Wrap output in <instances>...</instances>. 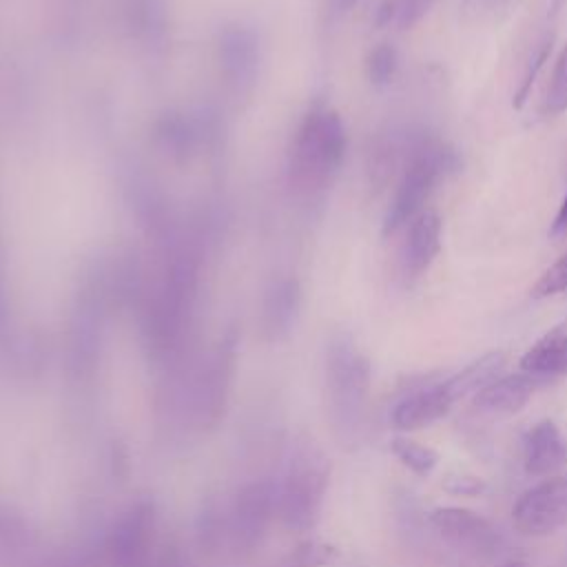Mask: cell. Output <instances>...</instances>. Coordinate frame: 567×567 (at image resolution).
Here are the masks:
<instances>
[{
  "instance_id": "cell-1",
  "label": "cell",
  "mask_w": 567,
  "mask_h": 567,
  "mask_svg": "<svg viewBox=\"0 0 567 567\" xmlns=\"http://www.w3.org/2000/svg\"><path fill=\"white\" fill-rule=\"evenodd\" d=\"M272 518H277L275 481L257 478L237 489L228 505L210 503L199 516L197 534L202 545L210 549L221 545L244 554L261 543Z\"/></svg>"
},
{
  "instance_id": "cell-2",
  "label": "cell",
  "mask_w": 567,
  "mask_h": 567,
  "mask_svg": "<svg viewBox=\"0 0 567 567\" xmlns=\"http://www.w3.org/2000/svg\"><path fill=\"white\" fill-rule=\"evenodd\" d=\"M330 483V461L312 441H299L290 450L284 472L275 478L277 518L284 527L308 532L321 516Z\"/></svg>"
},
{
  "instance_id": "cell-3",
  "label": "cell",
  "mask_w": 567,
  "mask_h": 567,
  "mask_svg": "<svg viewBox=\"0 0 567 567\" xmlns=\"http://www.w3.org/2000/svg\"><path fill=\"white\" fill-rule=\"evenodd\" d=\"M461 168V157L454 146L434 137L427 131L419 133V140L405 162L401 182L383 217V235H394L401 226H408L425 206L427 197L441 179Z\"/></svg>"
},
{
  "instance_id": "cell-4",
  "label": "cell",
  "mask_w": 567,
  "mask_h": 567,
  "mask_svg": "<svg viewBox=\"0 0 567 567\" xmlns=\"http://www.w3.org/2000/svg\"><path fill=\"white\" fill-rule=\"evenodd\" d=\"M328 412L341 443H357L370 390V363L348 337H337L326 361Z\"/></svg>"
},
{
  "instance_id": "cell-5",
  "label": "cell",
  "mask_w": 567,
  "mask_h": 567,
  "mask_svg": "<svg viewBox=\"0 0 567 567\" xmlns=\"http://www.w3.org/2000/svg\"><path fill=\"white\" fill-rule=\"evenodd\" d=\"M157 512L151 498L131 503L109 527L104 556L109 567H148L157 554Z\"/></svg>"
},
{
  "instance_id": "cell-6",
  "label": "cell",
  "mask_w": 567,
  "mask_h": 567,
  "mask_svg": "<svg viewBox=\"0 0 567 567\" xmlns=\"http://www.w3.org/2000/svg\"><path fill=\"white\" fill-rule=\"evenodd\" d=\"M427 520L450 547L474 560H489L503 547L494 523L467 507H434Z\"/></svg>"
},
{
  "instance_id": "cell-7",
  "label": "cell",
  "mask_w": 567,
  "mask_h": 567,
  "mask_svg": "<svg viewBox=\"0 0 567 567\" xmlns=\"http://www.w3.org/2000/svg\"><path fill=\"white\" fill-rule=\"evenodd\" d=\"M512 523L523 536H549L567 527V474H554L525 489L512 507Z\"/></svg>"
},
{
  "instance_id": "cell-8",
  "label": "cell",
  "mask_w": 567,
  "mask_h": 567,
  "mask_svg": "<svg viewBox=\"0 0 567 567\" xmlns=\"http://www.w3.org/2000/svg\"><path fill=\"white\" fill-rule=\"evenodd\" d=\"M346 153V131L334 111L317 109L306 117L299 133V164L312 177H328L337 171Z\"/></svg>"
},
{
  "instance_id": "cell-9",
  "label": "cell",
  "mask_w": 567,
  "mask_h": 567,
  "mask_svg": "<svg viewBox=\"0 0 567 567\" xmlns=\"http://www.w3.org/2000/svg\"><path fill=\"white\" fill-rule=\"evenodd\" d=\"M230 379H233V346L221 343L217 352L208 359L206 368H202L190 392V410L197 425L213 427L219 423L226 408Z\"/></svg>"
},
{
  "instance_id": "cell-10",
  "label": "cell",
  "mask_w": 567,
  "mask_h": 567,
  "mask_svg": "<svg viewBox=\"0 0 567 567\" xmlns=\"http://www.w3.org/2000/svg\"><path fill=\"white\" fill-rule=\"evenodd\" d=\"M523 467L529 476L545 478L567 467V436L551 419H540L525 432Z\"/></svg>"
},
{
  "instance_id": "cell-11",
  "label": "cell",
  "mask_w": 567,
  "mask_h": 567,
  "mask_svg": "<svg viewBox=\"0 0 567 567\" xmlns=\"http://www.w3.org/2000/svg\"><path fill=\"white\" fill-rule=\"evenodd\" d=\"M540 383V379L527 372L498 377L474 394L472 408L485 416H512L527 405Z\"/></svg>"
},
{
  "instance_id": "cell-12",
  "label": "cell",
  "mask_w": 567,
  "mask_h": 567,
  "mask_svg": "<svg viewBox=\"0 0 567 567\" xmlns=\"http://www.w3.org/2000/svg\"><path fill=\"white\" fill-rule=\"evenodd\" d=\"M441 215L434 208H423L408 226L403 241V272L412 279L427 272L441 250Z\"/></svg>"
},
{
  "instance_id": "cell-13",
  "label": "cell",
  "mask_w": 567,
  "mask_h": 567,
  "mask_svg": "<svg viewBox=\"0 0 567 567\" xmlns=\"http://www.w3.org/2000/svg\"><path fill=\"white\" fill-rule=\"evenodd\" d=\"M452 403L450 399L443 394L439 383L425 385V388H416L412 392H408L405 396H401L392 410H390V423L396 430L410 432V430H421L427 427L432 423H436L439 419H443L450 412Z\"/></svg>"
},
{
  "instance_id": "cell-14",
  "label": "cell",
  "mask_w": 567,
  "mask_h": 567,
  "mask_svg": "<svg viewBox=\"0 0 567 567\" xmlns=\"http://www.w3.org/2000/svg\"><path fill=\"white\" fill-rule=\"evenodd\" d=\"M520 372H527L540 381L558 379L567 374V319L549 328L536 339L518 361Z\"/></svg>"
},
{
  "instance_id": "cell-15",
  "label": "cell",
  "mask_w": 567,
  "mask_h": 567,
  "mask_svg": "<svg viewBox=\"0 0 567 567\" xmlns=\"http://www.w3.org/2000/svg\"><path fill=\"white\" fill-rule=\"evenodd\" d=\"M505 361H507V357L503 350H492V352L478 357L476 361H472L470 365H465L463 370L454 372L445 381H439V385H441L443 394L450 399V403L454 405L458 399H463L467 394H476L478 390L489 385L494 379H498L501 370L505 368Z\"/></svg>"
},
{
  "instance_id": "cell-16",
  "label": "cell",
  "mask_w": 567,
  "mask_h": 567,
  "mask_svg": "<svg viewBox=\"0 0 567 567\" xmlns=\"http://www.w3.org/2000/svg\"><path fill=\"white\" fill-rule=\"evenodd\" d=\"M390 450L416 476L432 474V470L439 463L436 450H432L430 445H423V443H419L414 439H408V436H394L390 441Z\"/></svg>"
},
{
  "instance_id": "cell-17",
  "label": "cell",
  "mask_w": 567,
  "mask_h": 567,
  "mask_svg": "<svg viewBox=\"0 0 567 567\" xmlns=\"http://www.w3.org/2000/svg\"><path fill=\"white\" fill-rule=\"evenodd\" d=\"M29 520L7 505H0V554H18L31 545Z\"/></svg>"
},
{
  "instance_id": "cell-18",
  "label": "cell",
  "mask_w": 567,
  "mask_h": 567,
  "mask_svg": "<svg viewBox=\"0 0 567 567\" xmlns=\"http://www.w3.org/2000/svg\"><path fill=\"white\" fill-rule=\"evenodd\" d=\"M565 111H567V42L554 62L549 86L540 106V113L545 117H556Z\"/></svg>"
},
{
  "instance_id": "cell-19",
  "label": "cell",
  "mask_w": 567,
  "mask_h": 567,
  "mask_svg": "<svg viewBox=\"0 0 567 567\" xmlns=\"http://www.w3.org/2000/svg\"><path fill=\"white\" fill-rule=\"evenodd\" d=\"M551 42H554V38L547 35V38H543V40L538 42V47L532 51V58H529V62H527V66H525V71H523V78H520V82H518V89L514 91L512 106H514L516 111L523 109V104L527 102V97H529V93H532V86L536 84V80H538V75H540L545 62L549 60Z\"/></svg>"
},
{
  "instance_id": "cell-20",
  "label": "cell",
  "mask_w": 567,
  "mask_h": 567,
  "mask_svg": "<svg viewBox=\"0 0 567 567\" xmlns=\"http://www.w3.org/2000/svg\"><path fill=\"white\" fill-rule=\"evenodd\" d=\"M399 66V53L392 44H379L370 51L368 60H365V71L372 84L383 86L388 84Z\"/></svg>"
},
{
  "instance_id": "cell-21",
  "label": "cell",
  "mask_w": 567,
  "mask_h": 567,
  "mask_svg": "<svg viewBox=\"0 0 567 567\" xmlns=\"http://www.w3.org/2000/svg\"><path fill=\"white\" fill-rule=\"evenodd\" d=\"M334 556V549L319 540H308L295 547L281 563V567H321L330 563Z\"/></svg>"
},
{
  "instance_id": "cell-22",
  "label": "cell",
  "mask_w": 567,
  "mask_h": 567,
  "mask_svg": "<svg viewBox=\"0 0 567 567\" xmlns=\"http://www.w3.org/2000/svg\"><path fill=\"white\" fill-rule=\"evenodd\" d=\"M567 290V252L554 261L540 277L538 281L532 286L529 295L534 299H543V297H549V295H558V292H565Z\"/></svg>"
},
{
  "instance_id": "cell-23",
  "label": "cell",
  "mask_w": 567,
  "mask_h": 567,
  "mask_svg": "<svg viewBox=\"0 0 567 567\" xmlns=\"http://www.w3.org/2000/svg\"><path fill=\"white\" fill-rule=\"evenodd\" d=\"M443 492L452 496H478L485 492V481L470 472H447L441 481Z\"/></svg>"
},
{
  "instance_id": "cell-24",
  "label": "cell",
  "mask_w": 567,
  "mask_h": 567,
  "mask_svg": "<svg viewBox=\"0 0 567 567\" xmlns=\"http://www.w3.org/2000/svg\"><path fill=\"white\" fill-rule=\"evenodd\" d=\"M436 0H401L396 11V27L412 29L434 4Z\"/></svg>"
},
{
  "instance_id": "cell-25",
  "label": "cell",
  "mask_w": 567,
  "mask_h": 567,
  "mask_svg": "<svg viewBox=\"0 0 567 567\" xmlns=\"http://www.w3.org/2000/svg\"><path fill=\"white\" fill-rule=\"evenodd\" d=\"M396 11H399V2H396V0H385V2L379 4V9H377L374 24H377V27H385L390 20H396Z\"/></svg>"
},
{
  "instance_id": "cell-26",
  "label": "cell",
  "mask_w": 567,
  "mask_h": 567,
  "mask_svg": "<svg viewBox=\"0 0 567 567\" xmlns=\"http://www.w3.org/2000/svg\"><path fill=\"white\" fill-rule=\"evenodd\" d=\"M565 233H567V193H565V197H563V202L558 206V213H556V217L551 221V228H549L551 237H560Z\"/></svg>"
},
{
  "instance_id": "cell-27",
  "label": "cell",
  "mask_w": 567,
  "mask_h": 567,
  "mask_svg": "<svg viewBox=\"0 0 567 567\" xmlns=\"http://www.w3.org/2000/svg\"><path fill=\"white\" fill-rule=\"evenodd\" d=\"M38 567H91V563L82 556H58V558L40 563Z\"/></svg>"
},
{
  "instance_id": "cell-28",
  "label": "cell",
  "mask_w": 567,
  "mask_h": 567,
  "mask_svg": "<svg viewBox=\"0 0 567 567\" xmlns=\"http://www.w3.org/2000/svg\"><path fill=\"white\" fill-rule=\"evenodd\" d=\"M498 567H527L523 560H518V558H514V560H507V563H503V565H498Z\"/></svg>"
},
{
  "instance_id": "cell-29",
  "label": "cell",
  "mask_w": 567,
  "mask_h": 567,
  "mask_svg": "<svg viewBox=\"0 0 567 567\" xmlns=\"http://www.w3.org/2000/svg\"><path fill=\"white\" fill-rule=\"evenodd\" d=\"M563 4H565V0H551V13H558Z\"/></svg>"
}]
</instances>
